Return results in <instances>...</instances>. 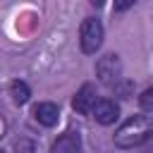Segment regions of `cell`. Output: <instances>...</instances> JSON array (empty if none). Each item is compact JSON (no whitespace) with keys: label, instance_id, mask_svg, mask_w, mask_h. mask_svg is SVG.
<instances>
[{"label":"cell","instance_id":"obj_7","mask_svg":"<svg viewBox=\"0 0 153 153\" xmlns=\"http://www.w3.org/2000/svg\"><path fill=\"white\" fill-rule=\"evenodd\" d=\"M79 151H81V139L76 131H67L53 143V153H79Z\"/></svg>","mask_w":153,"mask_h":153},{"label":"cell","instance_id":"obj_6","mask_svg":"<svg viewBox=\"0 0 153 153\" xmlns=\"http://www.w3.org/2000/svg\"><path fill=\"white\" fill-rule=\"evenodd\" d=\"M33 115H36V120L43 127H55L57 120H60V110H57L55 103H38L36 110H33Z\"/></svg>","mask_w":153,"mask_h":153},{"label":"cell","instance_id":"obj_2","mask_svg":"<svg viewBox=\"0 0 153 153\" xmlns=\"http://www.w3.org/2000/svg\"><path fill=\"white\" fill-rule=\"evenodd\" d=\"M79 43H81L84 53H88V55L96 53L100 48V43H103V24L98 19H93V17L84 19V24L79 29Z\"/></svg>","mask_w":153,"mask_h":153},{"label":"cell","instance_id":"obj_5","mask_svg":"<svg viewBox=\"0 0 153 153\" xmlns=\"http://www.w3.org/2000/svg\"><path fill=\"white\" fill-rule=\"evenodd\" d=\"M91 112H93V117H96L98 124H112L120 117V105L115 100H98Z\"/></svg>","mask_w":153,"mask_h":153},{"label":"cell","instance_id":"obj_3","mask_svg":"<svg viewBox=\"0 0 153 153\" xmlns=\"http://www.w3.org/2000/svg\"><path fill=\"white\" fill-rule=\"evenodd\" d=\"M96 74L103 84H117L120 81V74H122V62H120V55L115 53H108L103 55L98 62H96Z\"/></svg>","mask_w":153,"mask_h":153},{"label":"cell","instance_id":"obj_12","mask_svg":"<svg viewBox=\"0 0 153 153\" xmlns=\"http://www.w3.org/2000/svg\"><path fill=\"white\" fill-rule=\"evenodd\" d=\"M103 2H105V0H91V5H96V7H100Z\"/></svg>","mask_w":153,"mask_h":153},{"label":"cell","instance_id":"obj_13","mask_svg":"<svg viewBox=\"0 0 153 153\" xmlns=\"http://www.w3.org/2000/svg\"><path fill=\"white\" fill-rule=\"evenodd\" d=\"M0 153H2V151H0Z\"/></svg>","mask_w":153,"mask_h":153},{"label":"cell","instance_id":"obj_1","mask_svg":"<svg viewBox=\"0 0 153 153\" xmlns=\"http://www.w3.org/2000/svg\"><path fill=\"white\" fill-rule=\"evenodd\" d=\"M151 131H153V120L146 115H134L115 131V143L120 148H134V146L143 143Z\"/></svg>","mask_w":153,"mask_h":153},{"label":"cell","instance_id":"obj_11","mask_svg":"<svg viewBox=\"0 0 153 153\" xmlns=\"http://www.w3.org/2000/svg\"><path fill=\"white\" fill-rule=\"evenodd\" d=\"M134 5V0H115V12H127Z\"/></svg>","mask_w":153,"mask_h":153},{"label":"cell","instance_id":"obj_10","mask_svg":"<svg viewBox=\"0 0 153 153\" xmlns=\"http://www.w3.org/2000/svg\"><path fill=\"white\" fill-rule=\"evenodd\" d=\"M139 103H141V108H143V110L153 112V86H151V88H146V91L139 96Z\"/></svg>","mask_w":153,"mask_h":153},{"label":"cell","instance_id":"obj_9","mask_svg":"<svg viewBox=\"0 0 153 153\" xmlns=\"http://www.w3.org/2000/svg\"><path fill=\"white\" fill-rule=\"evenodd\" d=\"M14 153H36V146L31 139H19L14 143Z\"/></svg>","mask_w":153,"mask_h":153},{"label":"cell","instance_id":"obj_4","mask_svg":"<svg viewBox=\"0 0 153 153\" xmlns=\"http://www.w3.org/2000/svg\"><path fill=\"white\" fill-rule=\"evenodd\" d=\"M96 103H98L96 88H93L91 84H84V86L76 91V96H74V100H72V108H74L79 115H91V110H93Z\"/></svg>","mask_w":153,"mask_h":153},{"label":"cell","instance_id":"obj_8","mask_svg":"<svg viewBox=\"0 0 153 153\" xmlns=\"http://www.w3.org/2000/svg\"><path fill=\"white\" fill-rule=\"evenodd\" d=\"M10 93H12V100H14L17 105H24V103L29 100V96H31V91H29V86H26L24 81H12Z\"/></svg>","mask_w":153,"mask_h":153}]
</instances>
